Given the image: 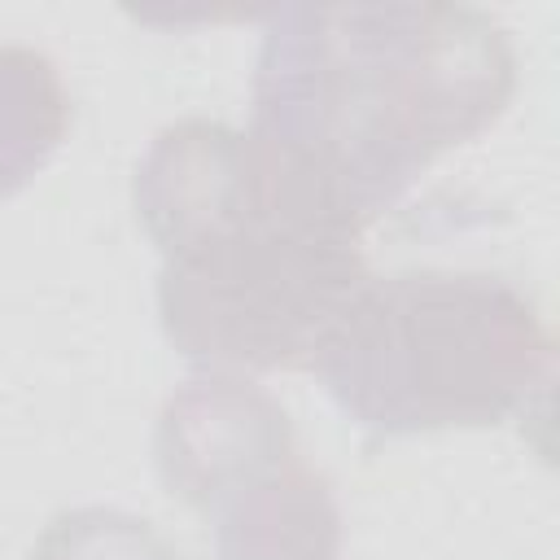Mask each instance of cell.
I'll list each match as a JSON object with an SVG mask.
<instances>
[{
	"label": "cell",
	"instance_id": "obj_1",
	"mask_svg": "<svg viewBox=\"0 0 560 560\" xmlns=\"http://www.w3.org/2000/svg\"><path fill=\"white\" fill-rule=\"evenodd\" d=\"M131 201L162 254V332L201 372H315L372 280L363 219L341 188L258 131L210 118L162 127Z\"/></svg>",
	"mask_w": 560,
	"mask_h": 560
},
{
	"label": "cell",
	"instance_id": "obj_2",
	"mask_svg": "<svg viewBox=\"0 0 560 560\" xmlns=\"http://www.w3.org/2000/svg\"><path fill=\"white\" fill-rule=\"evenodd\" d=\"M516 92L508 31L472 4H289L267 13L249 131L328 175L363 228Z\"/></svg>",
	"mask_w": 560,
	"mask_h": 560
},
{
	"label": "cell",
	"instance_id": "obj_3",
	"mask_svg": "<svg viewBox=\"0 0 560 560\" xmlns=\"http://www.w3.org/2000/svg\"><path fill=\"white\" fill-rule=\"evenodd\" d=\"M337 407L385 438L503 424L547 394L551 328L494 271L372 276L315 363Z\"/></svg>",
	"mask_w": 560,
	"mask_h": 560
},
{
	"label": "cell",
	"instance_id": "obj_4",
	"mask_svg": "<svg viewBox=\"0 0 560 560\" xmlns=\"http://www.w3.org/2000/svg\"><path fill=\"white\" fill-rule=\"evenodd\" d=\"M298 451L284 407L249 376L206 372L175 389L158 416V477L201 516L245 477Z\"/></svg>",
	"mask_w": 560,
	"mask_h": 560
},
{
	"label": "cell",
	"instance_id": "obj_5",
	"mask_svg": "<svg viewBox=\"0 0 560 560\" xmlns=\"http://www.w3.org/2000/svg\"><path fill=\"white\" fill-rule=\"evenodd\" d=\"M206 521L214 525L219 560H337L341 512L328 481L293 451L289 459L245 477Z\"/></svg>",
	"mask_w": 560,
	"mask_h": 560
},
{
	"label": "cell",
	"instance_id": "obj_6",
	"mask_svg": "<svg viewBox=\"0 0 560 560\" xmlns=\"http://www.w3.org/2000/svg\"><path fill=\"white\" fill-rule=\"evenodd\" d=\"M70 127V92L57 61L31 44H0V201L22 192Z\"/></svg>",
	"mask_w": 560,
	"mask_h": 560
},
{
	"label": "cell",
	"instance_id": "obj_7",
	"mask_svg": "<svg viewBox=\"0 0 560 560\" xmlns=\"http://www.w3.org/2000/svg\"><path fill=\"white\" fill-rule=\"evenodd\" d=\"M31 560H179L175 547L140 516L118 508H74L44 525Z\"/></svg>",
	"mask_w": 560,
	"mask_h": 560
}]
</instances>
